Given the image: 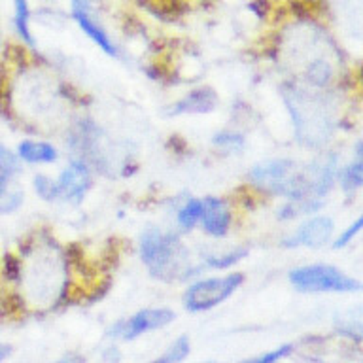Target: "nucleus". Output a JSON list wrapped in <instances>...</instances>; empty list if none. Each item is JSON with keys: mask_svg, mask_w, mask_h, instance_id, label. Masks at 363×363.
Returning a JSON list of instances; mask_svg holds the SVG:
<instances>
[{"mask_svg": "<svg viewBox=\"0 0 363 363\" xmlns=\"http://www.w3.org/2000/svg\"><path fill=\"white\" fill-rule=\"evenodd\" d=\"M335 221L329 216H311L282 240L284 248H323L333 238Z\"/></svg>", "mask_w": 363, "mask_h": 363, "instance_id": "obj_8", "label": "nucleus"}, {"mask_svg": "<svg viewBox=\"0 0 363 363\" xmlns=\"http://www.w3.org/2000/svg\"><path fill=\"white\" fill-rule=\"evenodd\" d=\"M203 216V199L187 197L176 210V223L182 231H191L201 223Z\"/></svg>", "mask_w": 363, "mask_h": 363, "instance_id": "obj_16", "label": "nucleus"}, {"mask_svg": "<svg viewBox=\"0 0 363 363\" xmlns=\"http://www.w3.org/2000/svg\"><path fill=\"white\" fill-rule=\"evenodd\" d=\"M203 363H218V362H203Z\"/></svg>", "mask_w": 363, "mask_h": 363, "instance_id": "obj_27", "label": "nucleus"}, {"mask_svg": "<svg viewBox=\"0 0 363 363\" xmlns=\"http://www.w3.org/2000/svg\"><path fill=\"white\" fill-rule=\"evenodd\" d=\"M55 363H85V359L82 356H78V354H65Z\"/></svg>", "mask_w": 363, "mask_h": 363, "instance_id": "obj_25", "label": "nucleus"}, {"mask_svg": "<svg viewBox=\"0 0 363 363\" xmlns=\"http://www.w3.org/2000/svg\"><path fill=\"white\" fill-rule=\"evenodd\" d=\"M335 329L339 335L352 340H363V306L342 312L335 320Z\"/></svg>", "mask_w": 363, "mask_h": 363, "instance_id": "obj_14", "label": "nucleus"}, {"mask_svg": "<svg viewBox=\"0 0 363 363\" xmlns=\"http://www.w3.org/2000/svg\"><path fill=\"white\" fill-rule=\"evenodd\" d=\"M362 233H363V212L357 216L356 220L352 221L350 225L342 229V233H340L339 237H337V240L333 242V248H337V250L346 248V246H348L352 240H356V238L359 237Z\"/></svg>", "mask_w": 363, "mask_h": 363, "instance_id": "obj_24", "label": "nucleus"}, {"mask_svg": "<svg viewBox=\"0 0 363 363\" xmlns=\"http://www.w3.org/2000/svg\"><path fill=\"white\" fill-rule=\"evenodd\" d=\"M138 254L150 274L161 280L187 278L193 274L189 252L174 231L147 227L140 235Z\"/></svg>", "mask_w": 363, "mask_h": 363, "instance_id": "obj_1", "label": "nucleus"}, {"mask_svg": "<svg viewBox=\"0 0 363 363\" xmlns=\"http://www.w3.org/2000/svg\"><path fill=\"white\" fill-rule=\"evenodd\" d=\"M248 255L246 246H237V248H229L225 252H216V254H206L203 257V263L206 269H214V271H227Z\"/></svg>", "mask_w": 363, "mask_h": 363, "instance_id": "obj_15", "label": "nucleus"}, {"mask_svg": "<svg viewBox=\"0 0 363 363\" xmlns=\"http://www.w3.org/2000/svg\"><path fill=\"white\" fill-rule=\"evenodd\" d=\"M33 187H34V193H36L42 201L57 203L55 178H50L48 174H36L33 180Z\"/></svg>", "mask_w": 363, "mask_h": 363, "instance_id": "obj_23", "label": "nucleus"}, {"mask_svg": "<svg viewBox=\"0 0 363 363\" xmlns=\"http://www.w3.org/2000/svg\"><path fill=\"white\" fill-rule=\"evenodd\" d=\"M25 201L21 189L11 187V178L0 176V216L13 214Z\"/></svg>", "mask_w": 363, "mask_h": 363, "instance_id": "obj_19", "label": "nucleus"}, {"mask_svg": "<svg viewBox=\"0 0 363 363\" xmlns=\"http://www.w3.org/2000/svg\"><path fill=\"white\" fill-rule=\"evenodd\" d=\"M295 352L294 342H286V345H280L277 348H271V350L261 352L257 356L246 357L242 362L238 363H280L284 362L286 357H289Z\"/></svg>", "mask_w": 363, "mask_h": 363, "instance_id": "obj_20", "label": "nucleus"}, {"mask_svg": "<svg viewBox=\"0 0 363 363\" xmlns=\"http://www.w3.org/2000/svg\"><path fill=\"white\" fill-rule=\"evenodd\" d=\"M19 172H21V161L17 157V153L0 140V176L13 178Z\"/></svg>", "mask_w": 363, "mask_h": 363, "instance_id": "obj_21", "label": "nucleus"}, {"mask_svg": "<svg viewBox=\"0 0 363 363\" xmlns=\"http://www.w3.org/2000/svg\"><path fill=\"white\" fill-rule=\"evenodd\" d=\"M289 112L297 127V135L308 146H318L328 138L329 121L325 113L312 96L291 93V99H286Z\"/></svg>", "mask_w": 363, "mask_h": 363, "instance_id": "obj_5", "label": "nucleus"}, {"mask_svg": "<svg viewBox=\"0 0 363 363\" xmlns=\"http://www.w3.org/2000/svg\"><path fill=\"white\" fill-rule=\"evenodd\" d=\"M233 223V212L231 206L220 197L203 199V216H201V223L203 231L214 238H223L227 233L231 231Z\"/></svg>", "mask_w": 363, "mask_h": 363, "instance_id": "obj_10", "label": "nucleus"}, {"mask_svg": "<svg viewBox=\"0 0 363 363\" xmlns=\"http://www.w3.org/2000/svg\"><path fill=\"white\" fill-rule=\"evenodd\" d=\"M17 157L27 164H53L59 159V152L51 142L25 138L17 144Z\"/></svg>", "mask_w": 363, "mask_h": 363, "instance_id": "obj_12", "label": "nucleus"}, {"mask_svg": "<svg viewBox=\"0 0 363 363\" xmlns=\"http://www.w3.org/2000/svg\"><path fill=\"white\" fill-rule=\"evenodd\" d=\"M13 2V27H16L19 38L27 45L34 48L36 40L30 30V4L28 0H11Z\"/></svg>", "mask_w": 363, "mask_h": 363, "instance_id": "obj_17", "label": "nucleus"}, {"mask_svg": "<svg viewBox=\"0 0 363 363\" xmlns=\"http://www.w3.org/2000/svg\"><path fill=\"white\" fill-rule=\"evenodd\" d=\"M212 144L220 150H225V152H240L246 142H244V136L240 133L221 130V133H216Z\"/></svg>", "mask_w": 363, "mask_h": 363, "instance_id": "obj_22", "label": "nucleus"}, {"mask_svg": "<svg viewBox=\"0 0 363 363\" xmlns=\"http://www.w3.org/2000/svg\"><path fill=\"white\" fill-rule=\"evenodd\" d=\"M295 170H297V163L294 159H267V161H261L252 167L248 178L255 187H259L261 191L277 197L278 189L284 186V182L288 180Z\"/></svg>", "mask_w": 363, "mask_h": 363, "instance_id": "obj_9", "label": "nucleus"}, {"mask_svg": "<svg viewBox=\"0 0 363 363\" xmlns=\"http://www.w3.org/2000/svg\"><path fill=\"white\" fill-rule=\"evenodd\" d=\"M218 93L210 87H199L189 91L180 101H176L169 110V116H184V113H210L218 106Z\"/></svg>", "mask_w": 363, "mask_h": 363, "instance_id": "obj_11", "label": "nucleus"}, {"mask_svg": "<svg viewBox=\"0 0 363 363\" xmlns=\"http://www.w3.org/2000/svg\"><path fill=\"white\" fill-rule=\"evenodd\" d=\"M339 182L342 191L354 193L363 187V138L354 146V157L339 170Z\"/></svg>", "mask_w": 363, "mask_h": 363, "instance_id": "obj_13", "label": "nucleus"}, {"mask_svg": "<svg viewBox=\"0 0 363 363\" xmlns=\"http://www.w3.org/2000/svg\"><path fill=\"white\" fill-rule=\"evenodd\" d=\"M189 354H191V340L186 335H182L172 340L157 357H153L152 362L147 363H184Z\"/></svg>", "mask_w": 363, "mask_h": 363, "instance_id": "obj_18", "label": "nucleus"}, {"mask_svg": "<svg viewBox=\"0 0 363 363\" xmlns=\"http://www.w3.org/2000/svg\"><path fill=\"white\" fill-rule=\"evenodd\" d=\"M91 184H93V176L89 164L84 163L82 159H72L55 178L57 203H82L89 191Z\"/></svg>", "mask_w": 363, "mask_h": 363, "instance_id": "obj_7", "label": "nucleus"}, {"mask_svg": "<svg viewBox=\"0 0 363 363\" xmlns=\"http://www.w3.org/2000/svg\"><path fill=\"white\" fill-rule=\"evenodd\" d=\"M289 284L301 294H357L363 291V282L346 274L339 267L328 263H312L291 269Z\"/></svg>", "mask_w": 363, "mask_h": 363, "instance_id": "obj_2", "label": "nucleus"}, {"mask_svg": "<svg viewBox=\"0 0 363 363\" xmlns=\"http://www.w3.org/2000/svg\"><path fill=\"white\" fill-rule=\"evenodd\" d=\"M176 320L174 311L164 308V306H150V308H140L129 318L118 320L110 325L106 331V337L110 340H121V342H133L140 339L144 335L159 331V329L169 328Z\"/></svg>", "mask_w": 363, "mask_h": 363, "instance_id": "obj_4", "label": "nucleus"}, {"mask_svg": "<svg viewBox=\"0 0 363 363\" xmlns=\"http://www.w3.org/2000/svg\"><path fill=\"white\" fill-rule=\"evenodd\" d=\"M11 352H13L11 345H8V342H0V363H4L6 359L11 356Z\"/></svg>", "mask_w": 363, "mask_h": 363, "instance_id": "obj_26", "label": "nucleus"}, {"mask_svg": "<svg viewBox=\"0 0 363 363\" xmlns=\"http://www.w3.org/2000/svg\"><path fill=\"white\" fill-rule=\"evenodd\" d=\"M242 272H227L221 277H208L195 280L186 288L182 295L184 308L191 314L199 312H208L216 306L223 305L231 295H235L240 286L244 284Z\"/></svg>", "mask_w": 363, "mask_h": 363, "instance_id": "obj_3", "label": "nucleus"}, {"mask_svg": "<svg viewBox=\"0 0 363 363\" xmlns=\"http://www.w3.org/2000/svg\"><path fill=\"white\" fill-rule=\"evenodd\" d=\"M70 13L79 30L106 55L118 57V44L95 13V0H70Z\"/></svg>", "mask_w": 363, "mask_h": 363, "instance_id": "obj_6", "label": "nucleus"}]
</instances>
